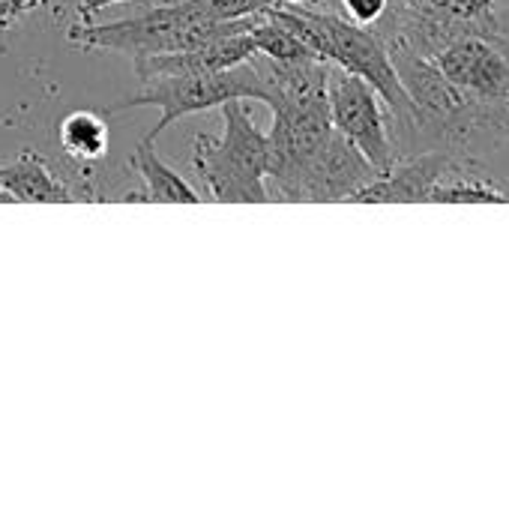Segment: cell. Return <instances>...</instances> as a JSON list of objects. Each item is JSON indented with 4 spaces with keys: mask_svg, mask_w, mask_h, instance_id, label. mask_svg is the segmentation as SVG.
Segmentation results:
<instances>
[{
    "mask_svg": "<svg viewBox=\"0 0 509 512\" xmlns=\"http://www.w3.org/2000/svg\"><path fill=\"white\" fill-rule=\"evenodd\" d=\"M90 192L69 186L36 150H21L18 159L0 165V204H72Z\"/></svg>",
    "mask_w": 509,
    "mask_h": 512,
    "instance_id": "9",
    "label": "cell"
},
{
    "mask_svg": "<svg viewBox=\"0 0 509 512\" xmlns=\"http://www.w3.org/2000/svg\"><path fill=\"white\" fill-rule=\"evenodd\" d=\"M132 171L141 177L144 192H129L126 201H150V204H201L195 186H189L159 153L153 138H141L129 159Z\"/></svg>",
    "mask_w": 509,
    "mask_h": 512,
    "instance_id": "12",
    "label": "cell"
},
{
    "mask_svg": "<svg viewBox=\"0 0 509 512\" xmlns=\"http://www.w3.org/2000/svg\"><path fill=\"white\" fill-rule=\"evenodd\" d=\"M429 204H509V183L489 174L471 153H459Z\"/></svg>",
    "mask_w": 509,
    "mask_h": 512,
    "instance_id": "11",
    "label": "cell"
},
{
    "mask_svg": "<svg viewBox=\"0 0 509 512\" xmlns=\"http://www.w3.org/2000/svg\"><path fill=\"white\" fill-rule=\"evenodd\" d=\"M375 27L411 99V144L468 153L477 141H509V6L459 18L423 0H390Z\"/></svg>",
    "mask_w": 509,
    "mask_h": 512,
    "instance_id": "1",
    "label": "cell"
},
{
    "mask_svg": "<svg viewBox=\"0 0 509 512\" xmlns=\"http://www.w3.org/2000/svg\"><path fill=\"white\" fill-rule=\"evenodd\" d=\"M48 0H0V30L12 27L18 18L30 15L33 9L45 6Z\"/></svg>",
    "mask_w": 509,
    "mask_h": 512,
    "instance_id": "16",
    "label": "cell"
},
{
    "mask_svg": "<svg viewBox=\"0 0 509 512\" xmlns=\"http://www.w3.org/2000/svg\"><path fill=\"white\" fill-rule=\"evenodd\" d=\"M60 147L75 162H96L108 156L111 147V129L108 117L102 111L78 108L60 120Z\"/></svg>",
    "mask_w": 509,
    "mask_h": 512,
    "instance_id": "13",
    "label": "cell"
},
{
    "mask_svg": "<svg viewBox=\"0 0 509 512\" xmlns=\"http://www.w3.org/2000/svg\"><path fill=\"white\" fill-rule=\"evenodd\" d=\"M462 150H414L402 153L393 168L378 174L369 186H363L351 201L354 204H429L432 189L441 183V177L450 171Z\"/></svg>",
    "mask_w": 509,
    "mask_h": 512,
    "instance_id": "8",
    "label": "cell"
},
{
    "mask_svg": "<svg viewBox=\"0 0 509 512\" xmlns=\"http://www.w3.org/2000/svg\"><path fill=\"white\" fill-rule=\"evenodd\" d=\"M117 3H129V0H81L78 3V15H81V21H93L102 9H111Z\"/></svg>",
    "mask_w": 509,
    "mask_h": 512,
    "instance_id": "17",
    "label": "cell"
},
{
    "mask_svg": "<svg viewBox=\"0 0 509 512\" xmlns=\"http://www.w3.org/2000/svg\"><path fill=\"white\" fill-rule=\"evenodd\" d=\"M339 6H342V15L351 18L354 24L372 27V24H378L381 15L387 12L390 0H339Z\"/></svg>",
    "mask_w": 509,
    "mask_h": 512,
    "instance_id": "14",
    "label": "cell"
},
{
    "mask_svg": "<svg viewBox=\"0 0 509 512\" xmlns=\"http://www.w3.org/2000/svg\"><path fill=\"white\" fill-rule=\"evenodd\" d=\"M252 54H255V48H252V42H249V30H243V33H231V36L213 39V42H207V45L186 48V51L132 57V66H135L138 81H150V78H159V75L231 69V66L246 63Z\"/></svg>",
    "mask_w": 509,
    "mask_h": 512,
    "instance_id": "10",
    "label": "cell"
},
{
    "mask_svg": "<svg viewBox=\"0 0 509 512\" xmlns=\"http://www.w3.org/2000/svg\"><path fill=\"white\" fill-rule=\"evenodd\" d=\"M207 195L222 204H267V132L243 99L222 105V135L198 132L189 156Z\"/></svg>",
    "mask_w": 509,
    "mask_h": 512,
    "instance_id": "3",
    "label": "cell"
},
{
    "mask_svg": "<svg viewBox=\"0 0 509 512\" xmlns=\"http://www.w3.org/2000/svg\"><path fill=\"white\" fill-rule=\"evenodd\" d=\"M285 6H303V3H312V0H282Z\"/></svg>",
    "mask_w": 509,
    "mask_h": 512,
    "instance_id": "18",
    "label": "cell"
},
{
    "mask_svg": "<svg viewBox=\"0 0 509 512\" xmlns=\"http://www.w3.org/2000/svg\"><path fill=\"white\" fill-rule=\"evenodd\" d=\"M291 33H297L315 54L318 60L339 66L351 75H360L363 81H369L381 99L390 108V120L393 126L402 132L399 141V156L405 141H411L414 135V111H411V99L396 75L390 48L381 36V30L372 24H354L351 18L330 12V9H312L309 3L303 6H276L270 9Z\"/></svg>",
    "mask_w": 509,
    "mask_h": 512,
    "instance_id": "2",
    "label": "cell"
},
{
    "mask_svg": "<svg viewBox=\"0 0 509 512\" xmlns=\"http://www.w3.org/2000/svg\"><path fill=\"white\" fill-rule=\"evenodd\" d=\"M327 111H330L333 129L348 144H354L378 174L393 168V162L399 159V147L393 135L390 108L369 81L339 66H330Z\"/></svg>",
    "mask_w": 509,
    "mask_h": 512,
    "instance_id": "6",
    "label": "cell"
},
{
    "mask_svg": "<svg viewBox=\"0 0 509 512\" xmlns=\"http://www.w3.org/2000/svg\"><path fill=\"white\" fill-rule=\"evenodd\" d=\"M375 177L378 171L363 159V153L333 129L330 141L303 165V171L294 177L282 201H294V204L351 201Z\"/></svg>",
    "mask_w": 509,
    "mask_h": 512,
    "instance_id": "7",
    "label": "cell"
},
{
    "mask_svg": "<svg viewBox=\"0 0 509 512\" xmlns=\"http://www.w3.org/2000/svg\"><path fill=\"white\" fill-rule=\"evenodd\" d=\"M231 99L267 102L264 81L249 60L240 66H231V69H216V72H183V75H159V78L141 81V90L105 105L102 114L114 117V114H123L132 108L153 105V108H159V120L147 132V138L156 141L171 123H177L189 114L222 108Z\"/></svg>",
    "mask_w": 509,
    "mask_h": 512,
    "instance_id": "5",
    "label": "cell"
},
{
    "mask_svg": "<svg viewBox=\"0 0 509 512\" xmlns=\"http://www.w3.org/2000/svg\"><path fill=\"white\" fill-rule=\"evenodd\" d=\"M435 9H444L459 18H483L498 9V0H423Z\"/></svg>",
    "mask_w": 509,
    "mask_h": 512,
    "instance_id": "15",
    "label": "cell"
},
{
    "mask_svg": "<svg viewBox=\"0 0 509 512\" xmlns=\"http://www.w3.org/2000/svg\"><path fill=\"white\" fill-rule=\"evenodd\" d=\"M252 18L204 21L195 18L183 3H174V6H150L120 21H81L72 24L66 36L78 48H111L129 57H144V54L186 51L231 33H243L249 30Z\"/></svg>",
    "mask_w": 509,
    "mask_h": 512,
    "instance_id": "4",
    "label": "cell"
}]
</instances>
